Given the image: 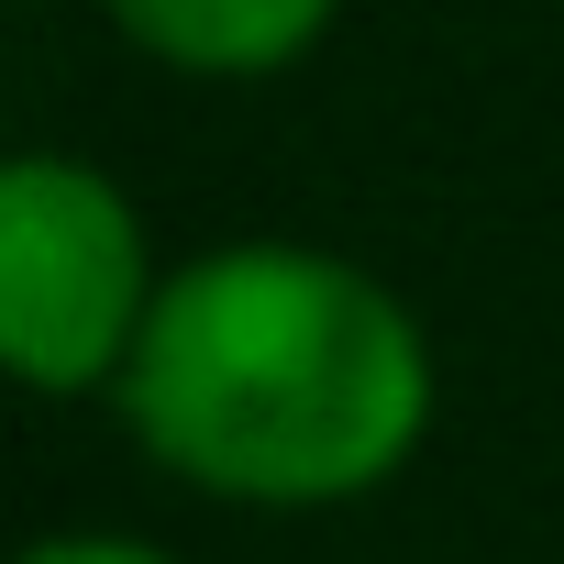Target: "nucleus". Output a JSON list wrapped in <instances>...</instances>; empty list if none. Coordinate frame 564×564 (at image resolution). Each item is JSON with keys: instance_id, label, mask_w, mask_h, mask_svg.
<instances>
[{"instance_id": "f257e3e1", "label": "nucleus", "mask_w": 564, "mask_h": 564, "mask_svg": "<svg viewBox=\"0 0 564 564\" xmlns=\"http://www.w3.org/2000/svg\"><path fill=\"white\" fill-rule=\"evenodd\" d=\"M111 410L166 487L311 520L421 465L443 355L410 289H388L366 254L311 232H221L166 265Z\"/></svg>"}, {"instance_id": "f03ea898", "label": "nucleus", "mask_w": 564, "mask_h": 564, "mask_svg": "<svg viewBox=\"0 0 564 564\" xmlns=\"http://www.w3.org/2000/svg\"><path fill=\"white\" fill-rule=\"evenodd\" d=\"M166 243L144 199L78 155V144H12L0 155V388L23 399H111L155 289Z\"/></svg>"}, {"instance_id": "7ed1b4c3", "label": "nucleus", "mask_w": 564, "mask_h": 564, "mask_svg": "<svg viewBox=\"0 0 564 564\" xmlns=\"http://www.w3.org/2000/svg\"><path fill=\"white\" fill-rule=\"evenodd\" d=\"M100 23L199 89H254V78H289L333 45L344 0H100Z\"/></svg>"}, {"instance_id": "20e7f679", "label": "nucleus", "mask_w": 564, "mask_h": 564, "mask_svg": "<svg viewBox=\"0 0 564 564\" xmlns=\"http://www.w3.org/2000/svg\"><path fill=\"white\" fill-rule=\"evenodd\" d=\"M0 564H199V553L144 542V531H111V520H78V531H34V542H12Z\"/></svg>"}]
</instances>
